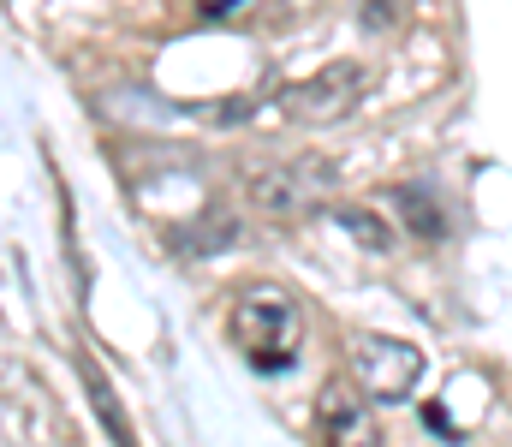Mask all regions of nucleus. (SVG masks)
<instances>
[{
	"label": "nucleus",
	"mask_w": 512,
	"mask_h": 447,
	"mask_svg": "<svg viewBox=\"0 0 512 447\" xmlns=\"http://www.w3.org/2000/svg\"><path fill=\"white\" fill-rule=\"evenodd\" d=\"M233 340H239V352L251 358L256 370H268V376L292 370L298 346H304V310L280 287H251L233 304Z\"/></svg>",
	"instance_id": "obj_1"
},
{
	"label": "nucleus",
	"mask_w": 512,
	"mask_h": 447,
	"mask_svg": "<svg viewBox=\"0 0 512 447\" xmlns=\"http://www.w3.org/2000/svg\"><path fill=\"white\" fill-rule=\"evenodd\" d=\"M334 191V167L316 161V155H292V161H274V167H256L245 179V197L268 221H298L310 209H322Z\"/></svg>",
	"instance_id": "obj_2"
},
{
	"label": "nucleus",
	"mask_w": 512,
	"mask_h": 447,
	"mask_svg": "<svg viewBox=\"0 0 512 447\" xmlns=\"http://www.w3.org/2000/svg\"><path fill=\"white\" fill-rule=\"evenodd\" d=\"M352 382L370 394V400H405L417 382H423V352L393 340V334H376V328H358L352 334Z\"/></svg>",
	"instance_id": "obj_3"
},
{
	"label": "nucleus",
	"mask_w": 512,
	"mask_h": 447,
	"mask_svg": "<svg viewBox=\"0 0 512 447\" xmlns=\"http://www.w3.org/2000/svg\"><path fill=\"white\" fill-rule=\"evenodd\" d=\"M316 436H322V447H382L376 412L358 382H328L316 394Z\"/></svg>",
	"instance_id": "obj_4"
},
{
	"label": "nucleus",
	"mask_w": 512,
	"mask_h": 447,
	"mask_svg": "<svg viewBox=\"0 0 512 447\" xmlns=\"http://www.w3.org/2000/svg\"><path fill=\"white\" fill-rule=\"evenodd\" d=\"M364 66L358 60H334L328 72H316L310 84H298L292 96H286V108L298 114V120H310V126H334V120H346L352 108H358V96H364Z\"/></svg>",
	"instance_id": "obj_5"
},
{
	"label": "nucleus",
	"mask_w": 512,
	"mask_h": 447,
	"mask_svg": "<svg viewBox=\"0 0 512 447\" xmlns=\"http://www.w3.org/2000/svg\"><path fill=\"white\" fill-rule=\"evenodd\" d=\"M72 364H78V382H84V394H90V406H96L102 430H108L120 447H137V436H131V424H126V412H120V400H114V388H108V376H102V364H96L90 352H78Z\"/></svg>",
	"instance_id": "obj_6"
},
{
	"label": "nucleus",
	"mask_w": 512,
	"mask_h": 447,
	"mask_svg": "<svg viewBox=\"0 0 512 447\" xmlns=\"http://www.w3.org/2000/svg\"><path fill=\"white\" fill-rule=\"evenodd\" d=\"M334 221H340V233L358 239L364 251H387V245H393V227H382V215H370V209H340Z\"/></svg>",
	"instance_id": "obj_7"
},
{
	"label": "nucleus",
	"mask_w": 512,
	"mask_h": 447,
	"mask_svg": "<svg viewBox=\"0 0 512 447\" xmlns=\"http://www.w3.org/2000/svg\"><path fill=\"white\" fill-rule=\"evenodd\" d=\"M399 209L411 215V233H423V239H441L447 233V215L429 203V191L423 185H411V191H399Z\"/></svg>",
	"instance_id": "obj_8"
}]
</instances>
